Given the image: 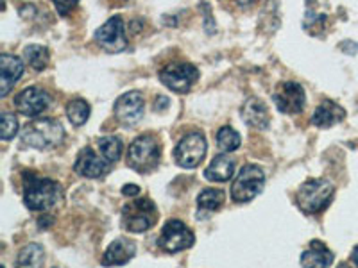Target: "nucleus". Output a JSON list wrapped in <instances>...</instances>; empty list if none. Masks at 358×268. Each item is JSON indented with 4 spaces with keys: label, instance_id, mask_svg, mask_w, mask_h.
<instances>
[{
    "label": "nucleus",
    "instance_id": "5701e85b",
    "mask_svg": "<svg viewBox=\"0 0 358 268\" xmlns=\"http://www.w3.org/2000/svg\"><path fill=\"white\" fill-rule=\"evenodd\" d=\"M45 261V252L43 247L38 244H31L27 247H24L18 254L17 265L18 267H41Z\"/></svg>",
    "mask_w": 358,
    "mask_h": 268
},
{
    "label": "nucleus",
    "instance_id": "c756f323",
    "mask_svg": "<svg viewBox=\"0 0 358 268\" xmlns=\"http://www.w3.org/2000/svg\"><path fill=\"white\" fill-rule=\"evenodd\" d=\"M156 110H162V106H167L169 104V98L167 97H158L156 98Z\"/></svg>",
    "mask_w": 358,
    "mask_h": 268
},
{
    "label": "nucleus",
    "instance_id": "4468645a",
    "mask_svg": "<svg viewBox=\"0 0 358 268\" xmlns=\"http://www.w3.org/2000/svg\"><path fill=\"white\" fill-rule=\"evenodd\" d=\"M111 165L113 163L108 161L104 156H97L90 147L83 149L79 152L78 159H76V165H73V170L78 172L81 177H90V179H99L104 177L108 172L111 170Z\"/></svg>",
    "mask_w": 358,
    "mask_h": 268
},
{
    "label": "nucleus",
    "instance_id": "bb28decb",
    "mask_svg": "<svg viewBox=\"0 0 358 268\" xmlns=\"http://www.w3.org/2000/svg\"><path fill=\"white\" fill-rule=\"evenodd\" d=\"M0 133H2V140L4 142H9L17 136L18 133V120L13 113H8L4 111L2 113V120H0Z\"/></svg>",
    "mask_w": 358,
    "mask_h": 268
},
{
    "label": "nucleus",
    "instance_id": "f8f14e48",
    "mask_svg": "<svg viewBox=\"0 0 358 268\" xmlns=\"http://www.w3.org/2000/svg\"><path fill=\"white\" fill-rule=\"evenodd\" d=\"M143 110H145V102L138 91H129L117 98L115 102V117L120 124L127 127H133L143 118Z\"/></svg>",
    "mask_w": 358,
    "mask_h": 268
},
{
    "label": "nucleus",
    "instance_id": "393cba45",
    "mask_svg": "<svg viewBox=\"0 0 358 268\" xmlns=\"http://www.w3.org/2000/svg\"><path fill=\"white\" fill-rule=\"evenodd\" d=\"M122 149V140L117 138V136H104V138L99 140V151L110 163H117L120 159Z\"/></svg>",
    "mask_w": 358,
    "mask_h": 268
},
{
    "label": "nucleus",
    "instance_id": "2f4dec72",
    "mask_svg": "<svg viewBox=\"0 0 358 268\" xmlns=\"http://www.w3.org/2000/svg\"><path fill=\"white\" fill-rule=\"evenodd\" d=\"M236 2H238V6H251L252 2H255V0H236Z\"/></svg>",
    "mask_w": 358,
    "mask_h": 268
},
{
    "label": "nucleus",
    "instance_id": "aec40b11",
    "mask_svg": "<svg viewBox=\"0 0 358 268\" xmlns=\"http://www.w3.org/2000/svg\"><path fill=\"white\" fill-rule=\"evenodd\" d=\"M334 260L335 256L330 248L326 247L322 241L313 240L310 241L308 251L303 252L301 265L303 267H330Z\"/></svg>",
    "mask_w": 358,
    "mask_h": 268
},
{
    "label": "nucleus",
    "instance_id": "a878e982",
    "mask_svg": "<svg viewBox=\"0 0 358 268\" xmlns=\"http://www.w3.org/2000/svg\"><path fill=\"white\" fill-rule=\"evenodd\" d=\"M217 143H219V147L224 152H233L241 147V134L236 133L235 129H231V127H222L217 133Z\"/></svg>",
    "mask_w": 358,
    "mask_h": 268
},
{
    "label": "nucleus",
    "instance_id": "9d476101",
    "mask_svg": "<svg viewBox=\"0 0 358 268\" xmlns=\"http://www.w3.org/2000/svg\"><path fill=\"white\" fill-rule=\"evenodd\" d=\"M273 100L281 113H301L306 102L305 89H303V86L299 84V82L287 81L283 82V84L280 86V89L273 95Z\"/></svg>",
    "mask_w": 358,
    "mask_h": 268
},
{
    "label": "nucleus",
    "instance_id": "f3484780",
    "mask_svg": "<svg viewBox=\"0 0 358 268\" xmlns=\"http://www.w3.org/2000/svg\"><path fill=\"white\" fill-rule=\"evenodd\" d=\"M242 118H244L249 127L258 131L267 129L268 122H271L267 106H265L260 98H249L245 102L244 107H242Z\"/></svg>",
    "mask_w": 358,
    "mask_h": 268
},
{
    "label": "nucleus",
    "instance_id": "423d86ee",
    "mask_svg": "<svg viewBox=\"0 0 358 268\" xmlns=\"http://www.w3.org/2000/svg\"><path fill=\"white\" fill-rule=\"evenodd\" d=\"M265 186V174L257 165H245L236 175L231 186V199L238 204H244L260 195Z\"/></svg>",
    "mask_w": 358,
    "mask_h": 268
},
{
    "label": "nucleus",
    "instance_id": "f03ea898",
    "mask_svg": "<svg viewBox=\"0 0 358 268\" xmlns=\"http://www.w3.org/2000/svg\"><path fill=\"white\" fill-rule=\"evenodd\" d=\"M63 138H65V129L62 124L52 118L34 120L22 131V143L31 149H38V151L54 149L63 142Z\"/></svg>",
    "mask_w": 358,
    "mask_h": 268
},
{
    "label": "nucleus",
    "instance_id": "1a4fd4ad",
    "mask_svg": "<svg viewBox=\"0 0 358 268\" xmlns=\"http://www.w3.org/2000/svg\"><path fill=\"white\" fill-rule=\"evenodd\" d=\"M159 245L167 252H178L194 245V232L181 220H169L162 229Z\"/></svg>",
    "mask_w": 358,
    "mask_h": 268
},
{
    "label": "nucleus",
    "instance_id": "7c9ffc66",
    "mask_svg": "<svg viewBox=\"0 0 358 268\" xmlns=\"http://www.w3.org/2000/svg\"><path fill=\"white\" fill-rule=\"evenodd\" d=\"M351 261H353L355 265H358V247H355L353 254H351Z\"/></svg>",
    "mask_w": 358,
    "mask_h": 268
},
{
    "label": "nucleus",
    "instance_id": "dca6fc26",
    "mask_svg": "<svg viewBox=\"0 0 358 268\" xmlns=\"http://www.w3.org/2000/svg\"><path fill=\"white\" fill-rule=\"evenodd\" d=\"M136 254V245L133 240H127V238H117L113 244L108 247V251L104 252V258H102V265L106 267H118V265H126Z\"/></svg>",
    "mask_w": 358,
    "mask_h": 268
},
{
    "label": "nucleus",
    "instance_id": "ddd939ff",
    "mask_svg": "<svg viewBox=\"0 0 358 268\" xmlns=\"http://www.w3.org/2000/svg\"><path fill=\"white\" fill-rule=\"evenodd\" d=\"M15 106L24 117L34 118L50 106V95L41 88L31 86V88H25L24 91H20L15 97Z\"/></svg>",
    "mask_w": 358,
    "mask_h": 268
},
{
    "label": "nucleus",
    "instance_id": "39448f33",
    "mask_svg": "<svg viewBox=\"0 0 358 268\" xmlns=\"http://www.w3.org/2000/svg\"><path fill=\"white\" fill-rule=\"evenodd\" d=\"M158 220V209L149 199H136L124 206L122 222L129 232H145L155 228Z\"/></svg>",
    "mask_w": 358,
    "mask_h": 268
},
{
    "label": "nucleus",
    "instance_id": "4be33fe9",
    "mask_svg": "<svg viewBox=\"0 0 358 268\" xmlns=\"http://www.w3.org/2000/svg\"><path fill=\"white\" fill-rule=\"evenodd\" d=\"M24 57H25V61L29 63V66H33V68L38 70V72L47 68V65H49L50 61L49 49L43 47V45H29V47H25Z\"/></svg>",
    "mask_w": 358,
    "mask_h": 268
},
{
    "label": "nucleus",
    "instance_id": "a211bd4d",
    "mask_svg": "<svg viewBox=\"0 0 358 268\" xmlns=\"http://www.w3.org/2000/svg\"><path fill=\"white\" fill-rule=\"evenodd\" d=\"M235 174V159L229 158L228 154H219L213 158L210 167L204 170V177L213 183H228Z\"/></svg>",
    "mask_w": 358,
    "mask_h": 268
},
{
    "label": "nucleus",
    "instance_id": "6e6552de",
    "mask_svg": "<svg viewBox=\"0 0 358 268\" xmlns=\"http://www.w3.org/2000/svg\"><path fill=\"white\" fill-rule=\"evenodd\" d=\"M208 143L201 133L187 134L174 151L176 163L181 168H197L206 156Z\"/></svg>",
    "mask_w": 358,
    "mask_h": 268
},
{
    "label": "nucleus",
    "instance_id": "b1692460",
    "mask_svg": "<svg viewBox=\"0 0 358 268\" xmlns=\"http://www.w3.org/2000/svg\"><path fill=\"white\" fill-rule=\"evenodd\" d=\"M66 117H69V120L76 127L85 126L90 118L88 102L83 100V98H76V100L69 102V106H66Z\"/></svg>",
    "mask_w": 358,
    "mask_h": 268
},
{
    "label": "nucleus",
    "instance_id": "412c9836",
    "mask_svg": "<svg viewBox=\"0 0 358 268\" xmlns=\"http://www.w3.org/2000/svg\"><path fill=\"white\" fill-rule=\"evenodd\" d=\"M224 204V193L215 188H206L199 193L197 197V206H199V215L201 213H213L217 211Z\"/></svg>",
    "mask_w": 358,
    "mask_h": 268
},
{
    "label": "nucleus",
    "instance_id": "9b49d317",
    "mask_svg": "<svg viewBox=\"0 0 358 268\" xmlns=\"http://www.w3.org/2000/svg\"><path fill=\"white\" fill-rule=\"evenodd\" d=\"M95 40L108 52H120L127 47L122 17H113L95 31Z\"/></svg>",
    "mask_w": 358,
    "mask_h": 268
},
{
    "label": "nucleus",
    "instance_id": "6ab92c4d",
    "mask_svg": "<svg viewBox=\"0 0 358 268\" xmlns=\"http://www.w3.org/2000/svg\"><path fill=\"white\" fill-rule=\"evenodd\" d=\"M344 117H346V111L342 110L337 102L324 100L321 106L315 110V113H313L312 124L313 126L322 127V129H324V127H331L335 126V124L342 122Z\"/></svg>",
    "mask_w": 358,
    "mask_h": 268
},
{
    "label": "nucleus",
    "instance_id": "2eb2a0df",
    "mask_svg": "<svg viewBox=\"0 0 358 268\" xmlns=\"http://www.w3.org/2000/svg\"><path fill=\"white\" fill-rule=\"evenodd\" d=\"M24 68V61H22L20 57L11 56V54H2L0 56V70H2V77H0L2 89H0V94H2V97L9 95L13 86L17 84L18 79L22 77Z\"/></svg>",
    "mask_w": 358,
    "mask_h": 268
},
{
    "label": "nucleus",
    "instance_id": "20e7f679",
    "mask_svg": "<svg viewBox=\"0 0 358 268\" xmlns=\"http://www.w3.org/2000/svg\"><path fill=\"white\" fill-rule=\"evenodd\" d=\"M162 159V145L151 134L138 136L129 145L127 165L138 174H149L159 165Z\"/></svg>",
    "mask_w": 358,
    "mask_h": 268
},
{
    "label": "nucleus",
    "instance_id": "0eeeda50",
    "mask_svg": "<svg viewBox=\"0 0 358 268\" xmlns=\"http://www.w3.org/2000/svg\"><path fill=\"white\" fill-rule=\"evenodd\" d=\"M199 79V70L188 63H172L159 72V81L176 94H187Z\"/></svg>",
    "mask_w": 358,
    "mask_h": 268
},
{
    "label": "nucleus",
    "instance_id": "f257e3e1",
    "mask_svg": "<svg viewBox=\"0 0 358 268\" xmlns=\"http://www.w3.org/2000/svg\"><path fill=\"white\" fill-rule=\"evenodd\" d=\"M63 197L62 186L52 179L38 177L33 172L24 174V202L29 209L47 211L57 206Z\"/></svg>",
    "mask_w": 358,
    "mask_h": 268
},
{
    "label": "nucleus",
    "instance_id": "7ed1b4c3",
    "mask_svg": "<svg viewBox=\"0 0 358 268\" xmlns=\"http://www.w3.org/2000/svg\"><path fill=\"white\" fill-rule=\"evenodd\" d=\"M335 195V186L326 179H310L303 183L297 191V204L301 211L313 215L324 211L330 206Z\"/></svg>",
    "mask_w": 358,
    "mask_h": 268
},
{
    "label": "nucleus",
    "instance_id": "cd10ccee",
    "mask_svg": "<svg viewBox=\"0 0 358 268\" xmlns=\"http://www.w3.org/2000/svg\"><path fill=\"white\" fill-rule=\"evenodd\" d=\"M54 6H56L57 13L62 15V17H66V15H70L72 13V9L78 6L79 0H52Z\"/></svg>",
    "mask_w": 358,
    "mask_h": 268
},
{
    "label": "nucleus",
    "instance_id": "c85d7f7f",
    "mask_svg": "<svg viewBox=\"0 0 358 268\" xmlns=\"http://www.w3.org/2000/svg\"><path fill=\"white\" fill-rule=\"evenodd\" d=\"M122 193L127 197H134L140 193V188L134 186V184H126V186L122 188Z\"/></svg>",
    "mask_w": 358,
    "mask_h": 268
}]
</instances>
